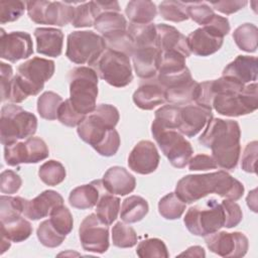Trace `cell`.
Segmentation results:
<instances>
[{"label":"cell","mask_w":258,"mask_h":258,"mask_svg":"<svg viewBox=\"0 0 258 258\" xmlns=\"http://www.w3.org/2000/svg\"><path fill=\"white\" fill-rule=\"evenodd\" d=\"M176 196L185 204H192L209 194H217L231 201H238L244 194V185L226 170L181 177L175 186Z\"/></svg>","instance_id":"6da1fadb"},{"label":"cell","mask_w":258,"mask_h":258,"mask_svg":"<svg viewBox=\"0 0 258 258\" xmlns=\"http://www.w3.org/2000/svg\"><path fill=\"white\" fill-rule=\"evenodd\" d=\"M240 137L241 130L237 121L212 118L199 137V142L211 149L212 157L219 167L234 170L241 153Z\"/></svg>","instance_id":"7a4b0ae2"},{"label":"cell","mask_w":258,"mask_h":258,"mask_svg":"<svg viewBox=\"0 0 258 258\" xmlns=\"http://www.w3.org/2000/svg\"><path fill=\"white\" fill-rule=\"evenodd\" d=\"M55 66L51 59L43 57H32L17 68V74L13 77L8 101L18 104L28 96H36L54 74Z\"/></svg>","instance_id":"3957f363"},{"label":"cell","mask_w":258,"mask_h":258,"mask_svg":"<svg viewBox=\"0 0 258 258\" xmlns=\"http://www.w3.org/2000/svg\"><path fill=\"white\" fill-rule=\"evenodd\" d=\"M37 129V118L13 103L3 105L0 116V139L3 145H10L33 136Z\"/></svg>","instance_id":"277c9868"},{"label":"cell","mask_w":258,"mask_h":258,"mask_svg":"<svg viewBox=\"0 0 258 258\" xmlns=\"http://www.w3.org/2000/svg\"><path fill=\"white\" fill-rule=\"evenodd\" d=\"M70 101L80 114L88 115L97 107L98 75L90 67L74 68L69 74Z\"/></svg>","instance_id":"5b68a950"},{"label":"cell","mask_w":258,"mask_h":258,"mask_svg":"<svg viewBox=\"0 0 258 258\" xmlns=\"http://www.w3.org/2000/svg\"><path fill=\"white\" fill-rule=\"evenodd\" d=\"M119 112L110 104H100L95 110L86 115L77 126L79 137L94 149L102 143L112 129H115L119 121Z\"/></svg>","instance_id":"8992f818"},{"label":"cell","mask_w":258,"mask_h":258,"mask_svg":"<svg viewBox=\"0 0 258 258\" xmlns=\"http://www.w3.org/2000/svg\"><path fill=\"white\" fill-rule=\"evenodd\" d=\"M186 229L196 236L206 237L219 231L225 225V212L222 204L210 199L203 205L190 207L183 218Z\"/></svg>","instance_id":"52a82bcc"},{"label":"cell","mask_w":258,"mask_h":258,"mask_svg":"<svg viewBox=\"0 0 258 258\" xmlns=\"http://www.w3.org/2000/svg\"><path fill=\"white\" fill-rule=\"evenodd\" d=\"M107 48L105 39L91 30H77L68 35L67 57L77 64H92Z\"/></svg>","instance_id":"ba28073f"},{"label":"cell","mask_w":258,"mask_h":258,"mask_svg":"<svg viewBox=\"0 0 258 258\" xmlns=\"http://www.w3.org/2000/svg\"><path fill=\"white\" fill-rule=\"evenodd\" d=\"M92 69L100 79L116 88L126 87L133 80L130 57L109 48L92 64Z\"/></svg>","instance_id":"9c48e42d"},{"label":"cell","mask_w":258,"mask_h":258,"mask_svg":"<svg viewBox=\"0 0 258 258\" xmlns=\"http://www.w3.org/2000/svg\"><path fill=\"white\" fill-rule=\"evenodd\" d=\"M257 84L245 85L240 92H226L216 94L212 100V108L221 115L239 117L253 113L258 105Z\"/></svg>","instance_id":"30bf717a"},{"label":"cell","mask_w":258,"mask_h":258,"mask_svg":"<svg viewBox=\"0 0 258 258\" xmlns=\"http://www.w3.org/2000/svg\"><path fill=\"white\" fill-rule=\"evenodd\" d=\"M151 133L169 163L176 168L185 167L192 156L194 149L183 135L177 130L162 128L153 123Z\"/></svg>","instance_id":"8fae6325"},{"label":"cell","mask_w":258,"mask_h":258,"mask_svg":"<svg viewBox=\"0 0 258 258\" xmlns=\"http://www.w3.org/2000/svg\"><path fill=\"white\" fill-rule=\"evenodd\" d=\"M79 237L85 251L105 253L109 248V228L96 214L88 215L81 223Z\"/></svg>","instance_id":"7c38bea8"},{"label":"cell","mask_w":258,"mask_h":258,"mask_svg":"<svg viewBox=\"0 0 258 258\" xmlns=\"http://www.w3.org/2000/svg\"><path fill=\"white\" fill-rule=\"evenodd\" d=\"M205 242L211 252L221 257L240 258L246 255L249 248L248 238L241 232L217 231L207 235Z\"/></svg>","instance_id":"4fadbf2b"},{"label":"cell","mask_w":258,"mask_h":258,"mask_svg":"<svg viewBox=\"0 0 258 258\" xmlns=\"http://www.w3.org/2000/svg\"><path fill=\"white\" fill-rule=\"evenodd\" d=\"M0 49L1 58L11 62L28 58L33 53V43L29 33L12 31L6 33L1 28Z\"/></svg>","instance_id":"5bb4252c"},{"label":"cell","mask_w":258,"mask_h":258,"mask_svg":"<svg viewBox=\"0 0 258 258\" xmlns=\"http://www.w3.org/2000/svg\"><path fill=\"white\" fill-rule=\"evenodd\" d=\"M224 35L211 25H204L190 32L186 38L190 53L208 56L217 52L223 45Z\"/></svg>","instance_id":"9a60e30c"},{"label":"cell","mask_w":258,"mask_h":258,"mask_svg":"<svg viewBox=\"0 0 258 258\" xmlns=\"http://www.w3.org/2000/svg\"><path fill=\"white\" fill-rule=\"evenodd\" d=\"M212 118L211 109L197 104L180 106L177 131L187 137H194L207 126Z\"/></svg>","instance_id":"2e32d148"},{"label":"cell","mask_w":258,"mask_h":258,"mask_svg":"<svg viewBox=\"0 0 258 258\" xmlns=\"http://www.w3.org/2000/svg\"><path fill=\"white\" fill-rule=\"evenodd\" d=\"M159 153L149 140L139 141L128 156V166L139 174H149L156 170L159 164Z\"/></svg>","instance_id":"e0dca14e"},{"label":"cell","mask_w":258,"mask_h":258,"mask_svg":"<svg viewBox=\"0 0 258 258\" xmlns=\"http://www.w3.org/2000/svg\"><path fill=\"white\" fill-rule=\"evenodd\" d=\"M63 205L62 197L55 190L46 189L32 200H24L23 215L33 221L50 215L58 206Z\"/></svg>","instance_id":"ac0fdd59"},{"label":"cell","mask_w":258,"mask_h":258,"mask_svg":"<svg viewBox=\"0 0 258 258\" xmlns=\"http://www.w3.org/2000/svg\"><path fill=\"white\" fill-rule=\"evenodd\" d=\"M155 27L157 34L156 47L160 51H177L185 57L189 56L187 38L179 30L164 23L155 24Z\"/></svg>","instance_id":"d6986e66"},{"label":"cell","mask_w":258,"mask_h":258,"mask_svg":"<svg viewBox=\"0 0 258 258\" xmlns=\"http://www.w3.org/2000/svg\"><path fill=\"white\" fill-rule=\"evenodd\" d=\"M159 59L160 50L155 46L135 47L132 54L134 71L142 80H149L156 77Z\"/></svg>","instance_id":"ffe728a7"},{"label":"cell","mask_w":258,"mask_h":258,"mask_svg":"<svg viewBox=\"0 0 258 258\" xmlns=\"http://www.w3.org/2000/svg\"><path fill=\"white\" fill-rule=\"evenodd\" d=\"M133 102L142 110H152L166 102L165 90L156 78L143 80L133 94Z\"/></svg>","instance_id":"44dd1931"},{"label":"cell","mask_w":258,"mask_h":258,"mask_svg":"<svg viewBox=\"0 0 258 258\" xmlns=\"http://www.w3.org/2000/svg\"><path fill=\"white\" fill-rule=\"evenodd\" d=\"M102 183L106 191L112 195L126 196L135 189L136 179L124 167L112 166L104 173Z\"/></svg>","instance_id":"7402d4cb"},{"label":"cell","mask_w":258,"mask_h":258,"mask_svg":"<svg viewBox=\"0 0 258 258\" xmlns=\"http://www.w3.org/2000/svg\"><path fill=\"white\" fill-rule=\"evenodd\" d=\"M36 51L40 54L57 57L61 54L63 45V33L53 27H37L34 30Z\"/></svg>","instance_id":"603a6c76"},{"label":"cell","mask_w":258,"mask_h":258,"mask_svg":"<svg viewBox=\"0 0 258 258\" xmlns=\"http://www.w3.org/2000/svg\"><path fill=\"white\" fill-rule=\"evenodd\" d=\"M257 57L250 55H238L225 67L222 75L233 78L244 85L255 83L257 80Z\"/></svg>","instance_id":"cb8c5ba5"},{"label":"cell","mask_w":258,"mask_h":258,"mask_svg":"<svg viewBox=\"0 0 258 258\" xmlns=\"http://www.w3.org/2000/svg\"><path fill=\"white\" fill-rule=\"evenodd\" d=\"M106 190L103 186L102 179L93 180L91 183L75 187L69 196V203L72 207L79 210H87L95 207Z\"/></svg>","instance_id":"d4e9b609"},{"label":"cell","mask_w":258,"mask_h":258,"mask_svg":"<svg viewBox=\"0 0 258 258\" xmlns=\"http://www.w3.org/2000/svg\"><path fill=\"white\" fill-rule=\"evenodd\" d=\"M200 92V83L194 79L165 90V100L171 105L185 106L196 102Z\"/></svg>","instance_id":"484cf974"},{"label":"cell","mask_w":258,"mask_h":258,"mask_svg":"<svg viewBox=\"0 0 258 258\" xmlns=\"http://www.w3.org/2000/svg\"><path fill=\"white\" fill-rule=\"evenodd\" d=\"M127 26L125 17L121 13L114 11L101 13L94 22V27L104 39L126 31Z\"/></svg>","instance_id":"4316f807"},{"label":"cell","mask_w":258,"mask_h":258,"mask_svg":"<svg viewBox=\"0 0 258 258\" xmlns=\"http://www.w3.org/2000/svg\"><path fill=\"white\" fill-rule=\"evenodd\" d=\"M73 2L49 1L45 10L44 24L64 26L72 23L75 13Z\"/></svg>","instance_id":"83f0119b"},{"label":"cell","mask_w":258,"mask_h":258,"mask_svg":"<svg viewBox=\"0 0 258 258\" xmlns=\"http://www.w3.org/2000/svg\"><path fill=\"white\" fill-rule=\"evenodd\" d=\"M125 14L131 23L149 24L156 16V6L149 0H132L127 3Z\"/></svg>","instance_id":"f1b7e54d"},{"label":"cell","mask_w":258,"mask_h":258,"mask_svg":"<svg viewBox=\"0 0 258 258\" xmlns=\"http://www.w3.org/2000/svg\"><path fill=\"white\" fill-rule=\"evenodd\" d=\"M148 210V203L145 199L139 196H130L122 203L120 218L126 224L137 223L147 215Z\"/></svg>","instance_id":"f546056e"},{"label":"cell","mask_w":258,"mask_h":258,"mask_svg":"<svg viewBox=\"0 0 258 258\" xmlns=\"http://www.w3.org/2000/svg\"><path fill=\"white\" fill-rule=\"evenodd\" d=\"M31 224L22 216L1 222V237H5L11 242L19 243L32 234Z\"/></svg>","instance_id":"4dcf8cb0"},{"label":"cell","mask_w":258,"mask_h":258,"mask_svg":"<svg viewBox=\"0 0 258 258\" xmlns=\"http://www.w3.org/2000/svg\"><path fill=\"white\" fill-rule=\"evenodd\" d=\"M49 155L46 143L39 137H29L21 141V156L23 163H37Z\"/></svg>","instance_id":"1f68e13d"},{"label":"cell","mask_w":258,"mask_h":258,"mask_svg":"<svg viewBox=\"0 0 258 258\" xmlns=\"http://www.w3.org/2000/svg\"><path fill=\"white\" fill-rule=\"evenodd\" d=\"M120 211V199L114 195L105 191L100 197L96 205V215L108 226L117 219Z\"/></svg>","instance_id":"d6a6232c"},{"label":"cell","mask_w":258,"mask_h":258,"mask_svg":"<svg viewBox=\"0 0 258 258\" xmlns=\"http://www.w3.org/2000/svg\"><path fill=\"white\" fill-rule=\"evenodd\" d=\"M127 32L131 36L135 47L155 46L156 47V27L155 24H135L127 26Z\"/></svg>","instance_id":"836d02e7"},{"label":"cell","mask_w":258,"mask_h":258,"mask_svg":"<svg viewBox=\"0 0 258 258\" xmlns=\"http://www.w3.org/2000/svg\"><path fill=\"white\" fill-rule=\"evenodd\" d=\"M237 46L246 52H255L258 43V29L253 23H244L233 32Z\"/></svg>","instance_id":"e575fe53"},{"label":"cell","mask_w":258,"mask_h":258,"mask_svg":"<svg viewBox=\"0 0 258 258\" xmlns=\"http://www.w3.org/2000/svg\"><path fill=\"white\" fill-rule=\"evenodd\" d=\"M62 102V98L58 94L51 91L44 92L37 99V112L45 120H55Z\"/></svg>","instance_id":"d590c367"},{"label":"cell","mask_w":258,"mask_h":258,"mask_svg":"<svg viewBox=\"0 0 258 258\" xmlns=\"http://www.w3.org/2000/svg\"><path fill=\"white\" fill-rule=\"evenodd\" d=\"M186 204L181 201L175 192H169L158 202V212L166 220L180 218L185 210Z\"/></svg>","instance_id":"8d00e7d4"},{"label":"cell","mask_w":258,"mask_h":258,"mask_svg":"<svg viewBox=\"0 0 258 258\" xmlns=\"http://www.w3.org/2000/svg\"><path fill=\"white\" fill-rule=\"evenodd\" d=\"M66 175L67 171L64 166L59 161L53 159L45 161L38 169V176L40 180L50 186H54L62 182Z\"/></svg>","instance_id":"74e56055"},{"label":"cell","mask_w":258,"mask_h":258,"mask_svg":"<svg viewBox=\"0 0 258 258\" xmlns=\"http://www.w3.org/2000/svg\"><path fill=\"white\" fill-rule=\"evenodd\" d=\"M99 16L95 1L90 2H80L78 6H75L74 18L72 25L77 28L81 27H90L94 25L96 18Z\"/></svg>","instance_id":"f35d334b"},{"label":"cell","mask_w":258,"mask_h":258,"mask_svg":"<svg viewBox=\"0 0 258 258\" xmlns=\"http://www.w3.org/2000/svg\"><path fill=\"white\" fill-rule=\"evenodd\" d=\"M137 239L135 230L123 221L117 222L112 228V242L116 247L131 248L137 244Z\"/></svg>","instance_id":"ab89813d"},{"label":"cell","mask_w":258,"mask_h":258,"mask_svg":"<svg viewBox=\"0 0 258 258\" xmlns=\"http://www.w3.org/2000/svg\"><path fill=\"white\" fill-rule=\"evenodd\" d=\"M24 200L21 197H0V220L1 222L14 219L23 215Z\"/></svg>","instance_id":"60d3db41"},{"label":"cell","mask_w":258,"mask_h":258,"mask_svg":"<svg viewBox=\"0 0 258 258\" xmlns=\"http://www.w3.org/2000/svg\"><path fill=\"white\" fill-rule=\"evenodd\" d=\"M49 222L52 227L61 235L70 234L74 227V220L70 210L63 205L56 207L49 215Z\"/></svg>","instance_id":"b9f144b4"},{"label":"cell","mask_w":258,"mask_h":258,"mask_svg":"<svg viewBox=\"0 0 258 258\" xmlns=\"http://www.w3.org/2000/svg\"><path fill=\"white\" fill-rule=\"evenodd\" d=\"M159 14L165 20L172 22H181L188 19L186 5L180 1H162L158 6Z\"/></svg>","instance_id":"7bdbcfd3"},{"label":"cell","mask_w":258,"mask_h":258,"mask_svg":"<svg viewBox=\"0 0 258 258\" xmlns=\"http://www.w3.org/2000/svg\"><path fill=\"white\" fill-rule=\"evenodd\" d=\"M136 254L141 257H163L167 258L169 253L164 242L158 238H148L141 241L136 248Z\"/></svg>","instance_id":"ee69618b"},{"label":"cell","mask_w":258,"mask_h":258,"mask_svg":"<svg viewBox=\"0 0 258 258\" xmlns=\"http://www.w3.org/2000/svg\"><path fill=\"white\" fill-rule=\"evenodd\" d=\"M36 235H37L39 242L43 246L48 247V248L58 247L66 239V236L59 234L52 227L49 220H45L39 224L37 231H36Z\"/></svg>","instance_id":"f6af8a7d"},{"label":"cell","mask_w":258,"mask_h":258,"mask_svg":"<svg viewBox=\"0 0 258 258\" xmlns=\"http://www.w3.org/2000/svg\"><path fill=\"white\" fill-rule=\"evenodd\" d=\"M185 5L188 18L202 26L208 24L215 16L213 8L206 2H187Z\"/></svg>","instance_id":"bcb514c9"},{"label":"cell","mask_w":258,"mask_h":258,"mask_svg":"<svg viewBox=\"0 0 258 258\" xmlns=\"http://www.w3.org/2000/svg\"><path fill=\"white\" fill-rule=\"evenodd\" d=\"M26 8V4L19 0H1L0 1V23L13 22L17 20Z\"/></svg>","instance_id":"7dc6e473"},{"label":"cell","mask_w":258,"mask_h":258,"mask_svg":"<svg viewBox=\"0 0 258 258\" xmlns=\"http://www.w3.org/2000/svg\"><path fill=\"white\" fill-rule=\"evenodd\" d=\"M105 42H106L107 48L122 52L129 57L132 56L135 48L134 42L131 36L129 35V33L127 32V30L120 32L118 34H115L111 37L105 38Z\"/></svg>","instance_id":"c3c4849f"},{"label":"cell","mask_w":258,"mask_h":258,"mask_svg":"<svg viewBox=\"0 0 258 258\" xmlns=\"http://www.w3.org/2000/svg\"><path fill=\"white\" fill-rule=\"evenodd\" d=\"M86 115L80 114L76 109L73 107L70 99L64 100L57 112V120L64 126L68 127H76L78 126Z\"/></svg>","instance_id":"681fc988"},{"label":"cell","mask_w":258,"mask_h":258,"mask_svg":"<svg viewBox=\"0 0 258 258\" xmlns=\"http://www.w3.org/2000/svg\"><path fill=\"white\" fill-rule=\"evenodd\" d=\"M222 206L225 212V225L226 228H233L240 224L243 219V213L241 207L235 202L231 200H223Z\"/></svg>","instance_id":"f907efd6"},{"label":"cell","mask_w":258,"mask_h":258,"mask_svg":"<svg viewBox=\"0 0 258 258\" xmlns=\"http://www.w3.org/2000/svg\"><path fill=\"white\" fill-rule=\"evenodd\" d=\"M22 184V179L15 171L6 169L0 175V190L2 194L12 195L19 190Z\"/></svg>","instance_id":"816d5d0a"},{"label":"cell","mask_w":258,"mask_h":258,"mask_svg":"<svg viewBox=\"0 0 258 258\" xmlns=\"http://www.w3.org/2000/svg\"><path fill=\"white\" fill-rule=\"evenodd\" d=\"M120 136L116 129H112L107 137L102 141L100 145H98L95 150L102 156H113L117 153L120 147Z\"/></svg>","instance_id":"f5cc1de1"},{"label":"cell","mask_w":258,"mask_h":258,"mask_svg":"<svg viewBox=\"0 0 258 258\" xmlns=\"http://www.w3.org/2000/svg\"><path fill=\"white\" fill-rule=\"evenodd\" d=\"M257 151H258V143L257 141L249 142L242 154L241 159V167L244 171L255 173L256 172V158H257Z\"/></svg>","instance_id":"db71d44e"},{"label":"cell","mask_w":258,"mask_h":258,"mask_svg":"<svg viewBox=\"0 0 258 258\" xmlns=\"http://www.w3.org/2000/svg\"><path fill=\"white\" fill-rule=\"evenodd\" d=\"M49 1L36 0V1H26V10L29 18L38 24H44L45 10Z\"/></svg>","instance_id":"11a10c76"},{"label":"cell","mask_w":258,"mask_h":258,"mask_svg":"<svg viewBox=\"0 0 258 258\" xmlns=\"http://www.w3.org/2000/svg\"><path fill=\"white\" fill-rule=\"evenodd\" d=\"M188 169L191 171L215 169L218 167L214 158L208 154H197L188 160Z\"/></svg>","instance_id":"9f6ffc18"},{"label":"cell","mask_w":258,"mask_h":258,"mask_svg":"<svg viewBox=\"0 0 258 258\" xmlns=\"http://www.w3.org/2000/svg\"><path fill=\"white\" fill-rule=\"evenodd\" d=\"M0 69H1V100L4 102L8 100L9 96V91H10V86L11 82L13 79V70L12 67L8 63H5L3 61L0 62Z\"/></svg>","instance_id":"6f0895ef"},{"label":"cell","mask_w":258,"mask_h":258,"mask_svg":"<svg viewBox=\"0 0 258 258\" xmlns=\"http://www.w3.org/2000/svg\"><path fill=\"white\" fill-rule=\"evenodd\" d=\"M247 1L245 0H229V1H217L211 2L210 4L219 12L224 14H233L247 5Z\"/></svg>","instance_id":"680465c9"},{"label":"cell","mask_w":258,"mask_h":258,"mask_svg":"<svg viewBox=\"0 0 258 258\" xmlns=\"http://www.w3.org/2000/svg\"><path fill=\"white\" fill-rule=\"evenodd\" d=\"M95 5L99 15L101 13L109 12V11H114V12L120 11V6L117 1H95Z\"/></svg>","instance_id":"91938a15"},{"label":"cell","mask_w":258,"mask_h":258,"mask_svg":"<svg viewBox=\"0 0 258 258\" xmlns=\"http://www.w3.org/2000/svg\"><path fill=\"white\" fill-rule=\"evenodd\" d=\"M189 256V257H192V256H196V257H205L206 256V253H205V250L204 248L200 247V246H191L189 247L186 251L182 252L179 254V256Z\"/></svg>","instance_id":"94428289"},{"label":"cell","mask_w":258,"mask_h":258,"mask_svg":"<svg viewBox=\"0 0 258 258\" xmlns=\"http://www.w3.org/2000/svg\"><path fill=\"white\" fill-rule=\"evenodd\" d=\"M257 189L254 188L253 190H251L249 192V195L247 196V199H246V202H247V205L248 207L253 211V212H257Z\"/></svg>","instance_id":"6125c7cd"},{"label":"cell","mask_w":258,"mask_h":258,"mask_svg":"<svg viewBox=\"0 0 258 258\" xmlns=\"http://www.w3.org/2000/svg\"><path fill=\"white\" fill-rule=\"evenodd\" d=\"M11 245V241L8 240L5 237H1V254H3L6 250H8L10 248Z\"/></svg>","instance_id":"be15d7a7"}]
</instances>
